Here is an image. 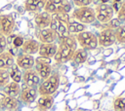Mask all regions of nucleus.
Listing matches in <instances>:
<instances>
[{
	"instance_id": "nucleus-7",
	"label": "nucleus",
	"mask_w": 125,
	"mask_h": 111,
	"mask_svg": "<svg viewBox=\"0 0 125 111\" xmlns=\"http://www.w3.org/2000/svg\"><path fill=\"white\" fill-rule=\"evenodd\" d=\"M35 70L38 73L41 80L47 79L52 73V66H51V58L38 56L35 58Z\"/></svg>"
},
{
	"instance_id": "nucleus-13",
	"label": "nucleus",
	"mask_w": 125,
	"mask_h": 111,
	"mask_svg": "<svg viewBox=\"0 0 125 111\" xmlns=\"http://www.w3.org/2000/svg\"><path fill=\"white\" fill-rule=\"evenodd\" d=\"M58 50V45H56L55 43H40L39 46V50H38V54L39 56H43V57H47V58H53L54 56L56 55Z\"/></svg>"
},
{
	"instance_id": "nucleus-28",
	"label": "nucleus",
	"mask_w": 125,
	"mask_h": 111,
	"mask_svg": "<svg viewBox=\"0 0 125 111\" xmlns=\"http://www.w3.org/2000/svg\"><path fill=\"white\" fill-rule=\"evenodd\" d=\"M113 108L115 111H125V97H117L113 101Z\"/></svg>"
},
{
	"instance_id": "nucleus-23",
	"label": "nucleus",
	"mask_w": 125,
	"mask_h": 111,
	"mask_svg": "<svg viewBox=\"0 0 125 111\" xmlns=\"http://www.w3.org/2000/svg\"><path fill=\"white\" fill-rule=\"evenodd\" d=\"M15 64V57L9 52H3L0 54V68L9 69Z\"/></svg>"
},
{
	"instance_id": "nucleus-11",
	"label": "nucleus",
	"mask_w": 125,
	"mask_h": 111,
	"mask_svg": "<svg viewBox=\"0 0 125 111\" xmlns=\"http://www.w3.org/2000/svg\"><path fill=\"white\" fill-rule=\"evenodd\" d=\"M21 80L26 85V87H29V88H36L37 86H39L41 82V79L38 73L36 72L35 69H32V68L24 70V72L22 73Z\"/></svg>"
},
{
	"instance_id": "nucleus-30",
	"label": "nucleus",
	"mask_w": 125,
	"mask_h": 111,
	"mask_svg": "<svg viewBox=\"0 0 125 111\" xmlns=\"http://www.w3.org/2000/svg\"><path fill=\"white\" fill-rule=\"evenodd\" d=\"M71 1L77 7H86V6H90L94 0H71Z\"/></svg>"
},
{
	"instance_id": "nucleus-24",
	"label": "nucleus",
	"mask_w": 125,
	"mask_h": 111,
	"mask_svg": "<svg viewBox=\"0 0 125 111\" xmlns=\"http://www.w3.org/2000/svg\"><path fill=\"white\" fill-rule=\"evenodd\" d=\"M88 58V53L86 50L82 49V48H77L75 50V52L73 53V56L71 57V60H73L75 63L81 64L84 63L86 61V59Z\"/></svg>"
},
{
	"instance_id": "nucleus-14",
	"label": "nucleus",
	"mask_w": 125,
	"mask_h": 111,
	"mask_svg": "<svg viewBox=\"0 0 125 111\" xmlns=\"http://www.w3.org/2000/svg\"><path fill=\"white\" fill-rule=\"evenodd\" d=\"M52 20V15L43 11V12H39L35 18H34V22L35 25L39 28V29H43V28H47L49 27L50 23Z\"/></svg>"
},
{
	"instance_id": "nucleus-22",
	"label": "nucleus",
	"mask_w": 125,
	"mask_h": 111,
	"mask_svg": "<svg viewBox=\"0 0 125 111\" xmlns=\"http://www.w3.org/2000/svg\"><path fill=\"white\" fill-rule=\"evenodd\" d=\"M3 92L7 96L11 97H17L21 92V87L19 83L16 82H9L5 87H3Z\"/></svg>"
},
{
	"instance_id": "nucleus-29",
	"label": "nucleus",
	"mask_w": 125,
	"mask_h": 111,
	"mask_svg": "<svg viewBox=\"0 0 125 111\" xmlns=\"http://www.w3.org/2000/svg\"><path fill=\"white\" fill-rule=\"evenodd\" d=\"M53 16H55L59 20H61L64 24H67L70 19V16L68 13H56V14H53Z\"/></svg>"
},
{
	"instance_id": "nucleus-18",
	"label": "nucleus",
	"mask_w": 125,
	"mask_h": 111,
	"mask_svg": "<svg viewBox=\"0 0 125 111\" xmlns=\"http://www.w3.org/2000/svg\"><path fill=\"white\" fill-rule=\"evenodd\" d=\"M47 0H25L24 9L28 12H40L44 9Z\"/></svg>"
},
{
	"instance_id": "nucleus-20",
	"label": "nucleus",
	"mask_w": 125,
	"mask_h": 111,
	"mask_svg": "<svg viewBox=\"0 0 125 111\" xmlns=\"http://www.w3.org/2000/svg\"><path fill=\"white\" fill-rule=\"evenodd\" d=\"M54 104V97L52 95H40L37 100V107L40 111H47L51 109Z\"/></svg>"
},
{
	"instance_id": "nucleus-5",
	"label": "nucleus",
	"mask_w": 125,
	"mask_h": 111,
	"mask_svg": "<svg viewBox=\"0 0 125 111\" xmlns=\"http://www.w3.org/2000/svg\"><path fill=\"white\" fill-rule=\"evenodd\" d=\"M72 6L68 0H47L44 11L53 15L56 13H68L71 11Z\"/></svg>"
},
{
	"instance_id": "nucleus-34",
	"label": "nucleus",
	"mask_w": 125,
	"mask_h": 111,
	"mask_svg": "<svg viewBox=\"0 0 125 111\" xmlns=\"http://www.w3.org/2000/svg\"><path fill=\"white\" fill-rule=\"evenodd\" d=\"M108 1H109V0H101V2H102V3H104V4H107Z\"/></svg>"
},
{
	"instance_id": "nucleus-33",
	"label": "nucleus",
	"mask_w": 125,
	"mask_h": 111,
	"mask_svg": "<svg viewBox=\"0 0 125 111\" xmlns=\"http://www.w3.org/2000/svg\"><path fill=\"white\" fill-rule=\"evenodd\" d=\"M108 23H109V27L112 28V29H115L116 27H118L119 25L122 24V22H121L118 18H112Z\"/></svg>"
},
{
	"instance_id": "nucleus-19",
	"label": "nucleus",
	"mask_w": 125,
	"mask_h": 111,
	"mask_svg": "<svg viewBox=\"0 0 125 111\" xmlns=\"http://www.w3.org/2000/svg\"><path fill=\"white\" fill-rule=\"evenodd\" d=\"M66 28H67V31L69 34H77V33H80L84 30H86V25L77 21L76 19H74L70 17V19H69L68 23L66 24Z\"/></svg>"
},
{
	"instance_id": "nucleus-32",
	"label": "nucleus",
	"mask_w": 125,
	"mask_h": 111,
	"mask_svg": "<svg viewBox=\"0 0 125 111\" xmlns=\"http://www.w3.org/2000/svg\"><path fill=\"white\" fill-rule=\"evenodd\" d=\"M23 41H24V40H23V38H22L21 36H15V38L12 40L13 45H14L15 48H20V47H21Z\"/></svg>"
},
{
	"instance_id": "nucleus-27",
	"label": "nucleus",
	"mask_w": 125,
	"mask_h": 111,
	"mask_svg": "<svg viewBox=\"0 0 125 111\" xmlns=\"http://www.w3.org/2000/svg\"><path fill=\"white\" fill-rule=\"evenodd\" d=\"M10 82V74L8 69L0 68V88L5 87Z\"/></svg>"
},
{
	"instance_id": "nucleus-12",
	"label": "nucleus",
	"mask_w": 125,
	"mask_h": 111,
	"mask_svg": "<svg viewBox=\"0 0 125 111\" xmlns=\"http://www.w3.org/2000/svg\"><path fill=\"white\" fill-rule=\"evenodd\" d=\"M15 62L21 69L27 70V69H31L34 66L35 58L33 57V56L26 55V54H21L17 56Z\"/></svg>"
},
{
	"instance_id": "nucleus-31",
	"label": "nucleus",
	"mask_w": 125,
	"mask_h": 111,
	"mask_svg": "<svg viewBox=\"0 0 125 111\" xmlns=\"http://www.w3.org/2000/svg\"><path fill=\"white\" fill-rule=\"evenodd\" d=\"M7 47V38L2 33H0V54L5 52Z\"/></svg>"
},
{
	"instance_id": "nucleus-25",
	"label": "nucleus",
	"mask_w": 125,
	"mask_h": 111,
	"mask_svg": "<svg viewBox=\"0 0 125 111\" xmlns=\"http://www.w3.org/2000/svg\"><path fill=\"white\" fill-rule=\"evenodd\" d=\"M115 42L120 44H125V23H122L114 29Z\"/></svg>"
},
{
	"instance_id": "nucleus-16",
	"label": "nucleus",
	"mask_w": 125,
	"mask_h": 111,
	"mask_svg": "<svg viewBox=\"0 0 125 111\" xmlns=\"http://www.w3.org/2000/svg\"><path fill=\"white\" fill-rule=\"evenodd\" d=\"M39 46H40V43L37 40L28 39V40H24L23 41V43H22V45H21V48L22 54L33 56L34 54H37L38 53Z\"/></svg>"
},
{
	"instance_id": "nucleus-26",
	"label": "nucleus",
	"mask_w": 125,
	"mask_h": 111,
	"mask_svg": "<svg viewBox=\"0 0 125 111\" xmlns=\"http://www.w3.org/2000/svg\"><path fill=\"white\" fill-rule=\"evenodd\" d=\"M9 74H10V79H12L13 82L20 83L21 81L22 73L21 72V69L17 64H14L11 67V70L9 71Z\"/></svg>"
},
{
	"instance_id": "nucleus-35",
	"label": "nucleus",
	"mask_w": 125,
	"mask_h": 111,
	"mask_svg": "<svg viewBox=\"0 0 125 111\" xmlns=\"http://www.w3.org/2000/svg\"><path fill=\"white\" fill-rule=\"evenodd\" d=\"M122 0H114V3H119V2H121Z\"/></svg>"
},
{
	"instance_id": "nucleus-6",
	"label": "nucleus",
	"mask_w": 125,
	"mask_h": 111,
	"mask_svg": "<svg viewBox=\"0 0 125 111\" xmlns=\"http://www.w3.org/2000/svg\"><path fill=\"white\" fill-rule=\"evenodd\" d=\"M94 10L96 15V19L102 23H108L113 18L114 11L112 9V6L108 4L101 3Z\"/></svg>"
},
{
	"instance_id": "nucleus-21",
	"label": "nucleus",
	"mask_w": 125,
	"mask_h": 111,
	"mask_svg": "<svg viewBox=\"0 0 125 111\" xmlns=\"http://www.w3.org/2000/svg\"><path fill=\"white\" fill-rule=\"evenodd\" d=\"M19 102L16 99V97H11V96H4L0 100V108H3L5 110L9 111H14L18 108Z\"/></svg>"
},
{
	"instance_id": "nucleus-10",
	"label": "nucleus",
	"mask_w": 125,
	"mask_h": 111,
	"mask_svg": "<svg viewBox=\"0 0 125 111\" xmlns=\"http://www.w3.org/2000/svg\"><path fill=\"white\" fill-rule=\"evenodd\" d=\"M16 21L11 15H0V33L4 36H10L15 28Z\"/></svg>"
},
{
	"instance_id": "nucleus-1",
	"label": "nucleus",
	"mask_w": 125,
	"mask_h": 111,
	"mask_svg": "<svg viewBox=\"0 0 125 111\" xmlns=\"http://www.w3.org/2000/svg\"><path fill=\"white\" fill-rule=\"evenodd\" d=\"M77 49V41L75 36L70 34L65 39L60 41V45L58 46V50L56 55L54 56V59L59 63H64L71 60L73 53Z\"/></svg>"
},
{
	"instance_id": "nucleus-15",
	"label": "nucleus",
	"mask_w": 125,
	"mask_h": 111,
	"mask_svg": "<svg viewBox=\"0 0 125 111\" xmlns=\"http://www.w3.org/2000/svg\"><path fill=\"white\" fill-rule=\"evenodd\" d=\"M37 95H38V92H37L36 88L26 87L20 92L21 100L22 102H24L25 104H30L33 101H35V99L37 98Z\"/></svg>"
},
{
	"instance_id": "nucleus-4",
	"label": "nucleus",
	"mask_w": 125,
	"mask_h": 111,
	"mask_svg": "<svg viewBox=\"0 0 125 111\" xmlns=\"http://www.w3.org/2000/svg\"><path fill=\"white\" fill-rule=\"evenodd\" d=\"M75 39L77 41V44H79V46L86 51L94 50L98 46L97 35L88 30H84L80 33H77Z\"/></svg>"
},
{
	"instance_id": "nucleus-17",
	"label": "nucleus",
	"mask_w": 125,
	"mask_h": 111,
	"mask_svg": "<svg viewBox=\"0 0 125 111\" xmlns=\"http://www.w3.org/2000/svg\"><path fill=\"white\" fill-rule=\"evenodd\" d=\"M38 39H39L40 43H45V44L55 43L57 40V35L50 27H47V28L39 29Z\"/></svg>"
},
{
	"instance_id": "nucleus-3",
	"label": "nucleus",
	"mask_w": 125,
	"mask_h": 111,
	"mask_svg": "<svg viewBox=\"0 0 125 111\" xmlns=\"http://www.w3.org/2000/svg\"><path fill=\"white\" fill-rule=\"evenodd\" d=\"M71 18L83 24H90L96 20L95 10L92 7H77L71 15Z\"/></svg>"
},
{
	"instance_id": "nucleus-9",
	"label": "nucleus",
	"mask_w": 125,
	"mask_h": 111,
	"mask_svg": "<svg viewBox=\"0 0 125 111\" xmlns=\"http://www.w3.org/2000/svg\"><path fill=\"white\" fill-rule=\"evenodd\" d=\"M97 38H98V45H101L102 47L107 48V47H109L115 43L114 29H112L110 27L104 28L99 33Z\"/></svg>"
},
{
	"instance_id": "nucleus-8",
	"label": "nucleus",
	"mask_w": 125,
	"mask_h": 111,
	"mask_svg": "<svg viewBox=\"0 0 125 111\" xmlns=\"http://www.w3.org/2000/svg\"><path fill=\"white\" fill-rule=\"evenodd\" d=\"M49 27L56 33L57 35V39H60V41L65 39L67 36H69L70 34L67 31L66 28V24H64L63 22H62L61 20H59L55 16L52 15V20L51 23L49 25Z\"/></svg>"
},
{
	"instance_id": "nucleus-2",
	"label": "nucleus",
	"mask_w": 125,
	"mask_h": 111,
	"mask_svg": "<svg viewBox=\"0 0 125 111\" xmlns=\"http://www.w3.org/2000/svg\"><path fill=\"white\" fill-rule=\"evenodd\" d=\"M60 86V74L58 72L51 73V75L39 84L37 92L40 95H53Z\"/></svg>"
}]
</instances>
